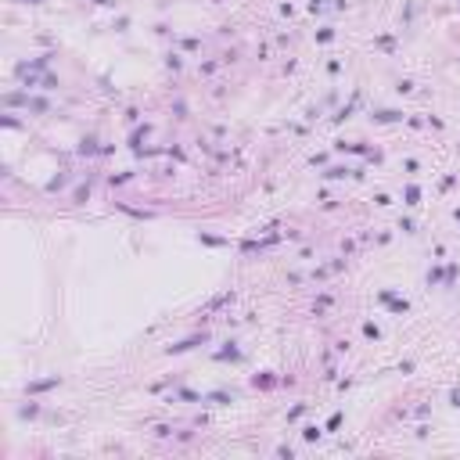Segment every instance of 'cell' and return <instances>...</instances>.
I'll list each match as a JSON object with an SVG mask.
<instances>
[{"label":"cell","mask_w":460,"mask_h":460,"mask_svg":"<svg viewBox=\"0 0 460 460\" xmlns=\"http://www.w3.org/2000/svg\"><path fill=\"white\" fill-rule=\"evenodd\" d=\"M198 342H205V335H201V338H187V342H180V345H173V349H169V353H187V349H195Z\"/></svg>","instance_id":"cell-1"},{"label":"cell","mask_w":460,"mask_h":460,"mask_svg":"<svg viewBox=\"0 0 460 460\" xmlns=\"http://www.w3.org/2000/svg\"><path fill=\"white\" fill-rule=\"evenodd\" d=\"M374 119H378V123H392V119H399V112H378Z\"/></svg>","instance_id":"cell-2"},{"label":"cell","mask_w":460,"mask_h":460,"mask_svg":"<svg viewBox=\"0 0 460 460\" xmlns=\"http://www.w3.org/2000/svg\"><path fill=\"white\" fill-rule=\"evenodd\" d=\"M417 198H421V191L417 187H407V201H410V205H417Z\"/></svg>","instance_id":"cell-3"},{"label":"cell","mask_w":460,"mask_h":460,"mask_svg":"<svg viewBox=\"0 0 460 460\" xmlns=\"http://www.w3.org/2000/svg\"><path fill=\"white\" fill-rule=\"evenodd\" d=\"M209 403H230V395L227 392H212V395H209Z\"/></svg>","instance_id":"cell-4"},{"label":"cell","mask_w":460,"mask_h":460,"mask_svg":"<svg viewBox=\"0 0 460 460\" xmlns=\"http://www.w3.org/2000/svg\"><path fill=\"white\" fill-rule=\"evenodd\" d=\"M449 399H453V407H460V392H453V395H449Z\"/></svg>","instance_id":"cell-5"}]
</instances>
